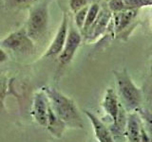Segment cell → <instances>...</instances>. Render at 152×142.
Here are the masks:
<instances>
[{
	"label": "cell",
	"mask_w": 152,
	"mask_h": 142,
	"mask_svg": "<svg viewBox=\"0 0 152 142\" xmlns=\"http://www.w3.org/2000/svg\"><path fill=\"white\" fill-rule=\"evenodd\" d=\"M41 89L46 93L52 110L66 127L83 129V118L73 99L51 86H43Z\"/></svg>",
	"instance_id": "1"
},
{
	"label": "cell",
	"mask_w": 152,
	"mask_h": 142,
	"mask_svg": "<svg viewBox=\"0 0 152 142\" xmlns=\"http://www.w3.org/2000/svg\"><path fill=\"white\" fill-rule=\"evenodd\" d=\"M116 93L121 104L128 113L136 112L142 107V94L141 89L132 80L126 69L114 71Z\"/></svg>",
	"instance_id": "2"
},
{
	"label": "cell",
	"mask_w": 152,
	"mask_h": 142,
	"mask_svg": "<svg viewBox=\"0 0 152 142\" xmlns=\"http://www.w3.org/2000/svg\"><path fill=\"white\" fill-rule=\"evenodd\" d=\"M25 28L34 43L44 39L49 28V0H43L30 9Z\"/></svg>",
	"instance_id": "3"
},
{
	"label": "cell",
	"mask_w": 152,
	"mask_h": 142,
	"mask_svg": "<svg viewBox=\"0 0 152 142\" xmlns=\"http://www.w3.org/2000/svg\"><path fill=\"white\" fill-rule=\"evenodd\" d=\"M0 46L20 56H30L35 52V43L28 35L25 27L10 33L0 41Z\"/></svg>",
	"instance_id": "4"
},
{
	"label": "cell",
	"mask_w": 152,
	"mask_h": 142,
	"mask_svg": "<svg viewBox=\"0 0 152 142\" xmlns=\"http://www.w3.org/2000/svg\"><path fill=\"white\" fill-rule=\"evenodd\" d=\"M82 38H81L80 33L71 27L69 31L68 38H66V44L64 49L58 56V69L61 70L68 65L71 60L73 59L74 54L77 49L79 47Z\"/></svg>",
	"instance_id": "5"
},
{
	"label": "cell",
	"mask_w": 152,
	"mask_h": 142,
	"mask_svg": "<svg viewBox=\"0 0 152 142\" xmlns=\"http://www.w3.org/2000/svg\"><path fill=\"white\" fill-rule=\"evenodd\" d=\"M50 101L46 93L40 89L33 95L31 115L34 121L40 126L46 128L48 121V112H49Z\"/></svg>",
	"instance_id": "6"
},
{
	"label": "cell",
	"mask_w": 152,
	"mask_h": 142,
	"mask_svg": "<svg viewBox=\"0 0 152 142\" xmlns=\"http://www.w3.org/2000/svg\"><path fill=\"white\" fill-rule=\"evenodd\" d=\"M69 34V21H68V16L66 13L64 12L63 14V19H62L61 25L57 30L54 39L52 40L51 44L48 47L46 50L45 54L43 55L44 57H55L59 56L64 49V46L66 44V38H68Z\"/></svg>",
	"instance_id": "7"
},
{
	"label": "cell",
	"mask_w": 152,
	"mask_h": 142,
	"mask_svg": "<svg viewBox=\"0 0 152 142\" xmlns=\"http://www.w3.org/2000/svg\"><path fill=\"white\" fill-rule=\"evenodd\" d=\"M84 113L91 123L95 137L98 142H115L110 129L96 115H94L92 112L87 110V109H84Z\"/></svg>",
	"instance_id": "8"
},
{
	"label": "cell",
	"mask_w": 152,
	"mask_h": 142,
	"mask_svg": "<svg viewBox=\"0 0 152 142\" xmlns=\"http://www.w3.org/2000/svg\"><path fill=\"white\" fill-rule=\"evenodd\" d=\"M141 129L142 121L137 112L128 113L125 129V135L128 142H140Z\"/></svg>",
	"instance_id": "9"
},
{
	"label": "cell",
	"mask_w": 152,
	"mask_h": 142,
	"mask_svg": "<svg viewBox=\"0 0 152 142\" xmlns=\"http://www.w3.org/2000/svg\"><path fill=\"white\" fill-rule=\"evenodd\" d=\"M46 128L52 135L57 137V138H61L66 128V125L57 117L54 111L52 110L50 104L49 107V112H48V121Z\"/></svg>",
	"instance_id": "10"
},
{
	"label": "cell",
	"mask_w": 152,
	"mask_h": 142,
	"mask_svg": "<svg viewBox=\"0 0 152 142\" xmlns=\"http://www.w3.org/2000/svg\"><path fill=\"white\" fill-rule=\"evenodd\" d=\"M136 9H129L126 11L118 12L115 16V28L116 31H121L130 23L136 15Z\"/></svg>",
	"instance_id": "11"
},
{
	"label": "cell",
	"mask_w": 152,
	"mask_h": 142,
	"mask_svg": "<svg viewBox=\"0 0 152 142\" xmlns=\"http://www.w3.org/2000/svg\"><path fill=\"white\" fill-rule=\"evenodd\" d=\"M136 112L139 115L142 124L145 129L146 133L152 138V111L144 107H140Z\"/></svg>",
	"instance_id": "12"
},
{
	"label": "cell",
	"mask_w": 152,
	"mask_h": 142,
	"mask_svg": "<svg viewBox=\"0 0 152 142\" xmlns=\"http://www.w3.org/2000/svg\"><path fill=\"white\" fill-rule=\"evenodd\" d=\"M99 9H100L97 4H93L89 7L88 14H87V18H86V21L84 24V28H83L85 32L88 31L89 28H91L93 24L95 23V21H96L98 14H99Z\"/></svg>",
	"instance_id": "13"
},
{
	"label": "cell",
	"mask_w": 152,
	"mask_h": 142,
	"mask_svg": "<svg viewBox=\"0 0 152 142\" xmlns=\"http://www.w3.org/2000/svg\"><path fill=\"white\" fill-rule=\"evenodd\" d=\"M38 0H3L4 6L7 9H17L31 6Z\"/></svg>",
	"instance_id": "14"
},
{
	"label": "cell",
	"mask_w": 152,
	"mask_h": 142,
	"mask_svg": "<svg viewBox=\"0 0 152 142\" xmlns=\"http://www.w3.org/2000/svg\"><path fill=\"white\" fill-rule=\"evenodd\" d=\"M96 20L97 22L93 24L94 27H91V32L94 30V35H98L103 31L104 28L106 27V24L108 20V15L107 14V12H102V14H100L99 18L96 19Z\"/></svg>",
	"instance_id": "15"
},
{
	"label": "cell",
	"mask_w": 152,
	"mask_h": 142,
	"mask_svg": "<svg viewBox=\"0 0 152 142\" xmlns=\"http://www.w3.org/2000/svg\"><path fill=\"white\" fill-rule=\"evenodd\" d=\"M125 9H137L142 6L152 5V0H123Z\"/></svg>",
	"instance_id": "16"
},
{
	"label": "cell",
	"mask_w": 152,
	"mask_h": 142,
	"mask_svg": "<svg viewBox=\"0 0 152 142\" xmlns=\"http://www.w3.org/2000/svg\"><path fill=\"white\" fill-rule=\"evenodd\" d=\"M88 7H85L82 9H80L79 12H76V15H75V23L77 27L79 28H84V24L86 21V18H87V14L88 12Z\"/></svg>",
	"instance_id": "17"
},
{
	"label": "cell",
	"mask_w": 152,
	"mask_h": 142,
	"mask_svg": "<svg viewBox=\"0 0 152 142\" xmlns=\"http://www.w3.org/2000/svg\"><path fill=\"white\" fill-rule=\"evenodd\" d=\"M88 1L89 0H70L69 6H70L71 11L76 13L77 12H79L80 9H82L85 7H87Z\"/></svg>",
	"instance_id": "18"
},
{
	"label": "cell",
	"mask_w": 152,
	"mask_h": 142,
	"mask_svg": "<svg viewBox=\"0 0 152 142\" xmlns=\"http://www.w3.org/2000/svg\"><path fill=\"white\" fill-rule=\"evenodd\" d=\"M109 8L113 12H121L125 9V5H124L123 0H110L109 1Z\"/></svg>",
	"instance_id": "19"
},
{
	"label": "cell",
	"mask_w": 152,
	"mask_h": 142,
	"mask_svg": "<svg viewBox=\"0 0 152 142\" xmlns=\"http://www.w3.org/2000/svg\"><path fill=\"white\" fill-rule=\"evenodd\" d=\"M140 142H152V138L149 136V135L147 134L145 129L144 128L142 124V129H141V138H140Z\"/></svg>",
	"instance_id": "20"
},
{
	"label": "cell",
	"mask_w": 152,
	"mask_h": 142,
	"mask_svg": "<svg viewBox=\"0 0 152 142\" xmlns=\"http://www.w3.org/2000/svg\"><path fill=\"white\" fill-rule=\"evenodd\" d=\"M8 59H9V57H8V54H7L6 50L0 46V64L7 62Z\"/></svg>",
	"instance_id": "21"
},
{
	"label": "cell",
	"mask_w": 152,
	"mask_h": 142,
	"mask_svg": "<svg viewBox=\"0 0 152 142\" xmlns=\"http://www.w3.org/2000/svg\"><path fill=\"white\" fill-rule=\"evenodd\" d=\"M151 92H152V83H151Z\"/></svg>",
	"instance_id": "22"
}]
</instances>
